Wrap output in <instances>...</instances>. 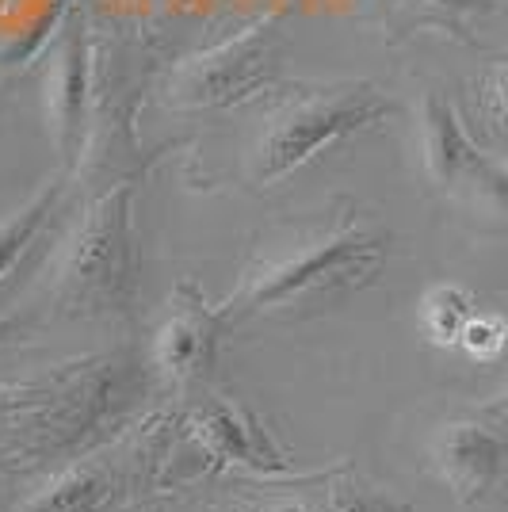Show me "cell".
I'll list each match as a JSON object with an SVG mask.
<instances>
[{
	"mask_svg": "<svg viewBox=\"0 0 508 512\" xmlns=\"http://www.w3.org/2000/svg\"><path fill=\"white\" fill-rule=\"evenodd\" d=\"M149 375L134 352H85L0 383V467H65L115 444L138 417Z\"/></svg>",
	"mask_w": 508,
	"mask_h": 512,
	"instance_id": "1",
	"label": "cell"
},
{
	"mask_svg": "<svg viewBox=\"0 0 508 512\" xmlns=\"http://www.w3.org/2000/svg\"><path fill=\"white\" fill-rule=\"evenodd\" d=\"M390 237L352 199H333L325 211L272 230L256 249L233 291L214 306L222 329L264 318H302L375 283L386 264Z\"/></svg>",
	"mask_w": 508,
	"mask_h": 512,
	"instance_id": "2",
	"label": "cell"
},
{
	"mask_svg": "<svg viewBox=\"0 0 508 512\" xmlns=\"http://www.w3.org/2000/svg\"><path fill=\"white\" fill-rule=\"evenodd\" d=\"M390 111L394 100L371 81H306L279 88L256 134L249 176L256 188H272L360 130L379 127Z\"/></svg>",
	"mask_w": 508,
	"mask_h": 512,
	"instance_id": "3",
	"label": "cell"
},
{
	"mask_svg": "<svg viewBox=\"0 0 508 512\" xmlns=\"http://www.w3.org/2000/svg\"><path fill=\"white\" fill-rule=\"evenodd\" d=\"M138 295L134 184L123 180L81 214L54 268V302L73 318L130 314Z\"/></svg>",
	"mask_w": 508,
	"mask_h": 512,
	"instance_id": "4",
	"label": "cell"
},
{
	"mask_svg": "<svg viewBox=\"0 0 508 512\" xmlns=\"http://www.w3.org/2000/svg\"><path fill=\"white\" fill-rule=\"evenodd\" d=\"M188 436L207 451L214 470H245L256 478H298L291 474L287 455L276 448L272 432L249 406H237L226 394H207L195 409L184 413Z\"/></svg>",
	"mask_w": 508,
	"mask_h": 512,
	"instance_id": "5",
	"label": "cell"
},
{
	"mask_svg": "<svg viewBox=\"0 0 508 512\" xmlns=\"http://www.w3.org/2000/svg\"><path fill=\"white\" fill-rule=\"evenodd\" d=\"M272 81H276V50L268 43V31L253 27L241 39H230L211 54L191 58L184 69H176L172 104L230 107L237 100L256 96Z\"/></svg>",
	"mask_w": 508,
	"mask_h": 512,
	"instance_id": "6",
	"label": "cell"
},
{
	"mask_svg": "<svg viewBox=\"0 0 508 512\" xmlns=\"http://www.w3.org/2000/svg\"><path fill=\"white\" fill-rule=\"evenodd\" d=\"M88 81V23L81 12H69L46 65V123L65 169L77 165V153L88 138Z\"/></svg>",
	"mask_w": 508,
	"mask_h": 512,
	"instance_id": "7",
	"label": "cell"
},
{
	"mask_svg": "<svg viewBox=\"0 0 508 512\" xmlns=\"http://www.w3.org/2000/svg\"><path fill=\"white\" fill-rule=\"evenodd\" d=\"M222 333L199 283H176L165 306V318L153 333V371L169 386H191L207 375L214 360V337Z\"/></svg>",
	"mask_w": 508,
	"mask_h": 512,
	"instance_id": "8",
	"label": "cell"
},
{
	"mask_svg": "<svg viewBox=\"0 0 508 512\" xmlns=\"http://www.w3.org/2000/svg\"><path fill=\"white\" fill-rule=\"evenodd\" d=\"M428 455L451 497L459 505H478L497 490L505 474L508 444L505 432H497L482 417H470V421H447L436 428Z\"/></svg>",
	"mask_w": 508,
	"mask_h": 512,
	"instance_id": "9",
	"label": "cell"
},
{
	"mask_svg": "<svg viewBox=\"0 0 508 512\" xmlns=\"http://www.w3.org/2000/svg\"><path fill=\"white\" fill-rule=\"evenodd\" d=\"M417 142H421L424 172L440 192H455L470 161L478 157V146L470 142L459 111L440 92H424L417 104Z\"/></svg>",
	"mask_w": 508,
	"mask_h": 512,
	"instance_id": "10",
	"label": "cell"
},
{
	"mask_svg": "<svg viewBox=\"0 0 508 512\" xmlns=\"http://www.w3.org/2000/svg\"><path fill=\"white\" fill-rule=\"evenodd\" d=\"M123 474L92 451L58 467L39 490L20 505V512H107L119 497Z\"/></svg>",
	"mask_w": 508,
	"mask_h": 512,
	"instance_id": "11",
	"label": "cell"
},
{
	"mask_svg": "<svg viewBox=\"0 0 508 512\" xmlns=\"http://www.w3.org/2000/svg\"><path fill=\"white\" fill-rule=\"evenodd\" d=\"M58 199H62V176L46 180L43 188L31 195L20 211H12L0 222V279L8 276L23 260V253L39 241V234L46 230V222L58 211Z\"/></svg>",
	"mask_w": 508,
	"mask_h": 512,
	"instance_id": "12",
	"label": "cell"
},
{
	"mask_svg": "<svg viewBox=\"0 0 508 512\" xmlns=\"http://www.w3.org/2000/svg\"><path fill=\"white\" fill-rule=\"evenodd\" d=\"M474 314V295L463 283H432L417 306V325L436 348H459V333Z\"/></svg>",
	"mask_w": 508,
	"mask_h": 512,
	"instance_id": "13",
	"label": "cell"
},
{
	"mask_svg": "<svg viewBox=\"0 0 508 512\" xmlns=\"http://www.w3.org/2000/svg\"><path fill=\"white\" fill-rule=\"evenodd\" d=\"M459 188L482 218H489L493 226H508V161H497L478 150Z\"/></svg>",
	"mask_w": 508,
	"mask_h": 512,
	"instance_id": "14",
	"label": "cell"
},
{
	"mask_svg": "<svg viewBox=\"0 0 508 512\" xmlns=\"http://www.w3.org/2000/svg\"><path fill=\"white\" fill-rule=\"evenodd\" d=\"M459 348L478 363L497 360L508 348V318L497 310H482V314L474 310L470 321L463 325V333H459Z\"/></svg>",
	"mask_w": 508,
	"mask_h": 512,
	"instance_id": "15",
	"label": "cell"
},
{
	"mask_svg": "<svg viewBox=\"0 0 508 512\" xmlns=\"http://www.w3.org/2000/svg\"><path fill=\"white\" fill-rule=\"evenodd\" d=\"M321 512H405L402 505H394L386 493L363 486L356 478H333L329 474V497Z\"/></svg>",
	"mask_w": 508,
	"mask_h": 512,
	"instance_id": "16",
	"label": "cell"
},
{
	"mask_svg": "<svg viewBox=\"0 0 508 512\" xmlns=\"http://www.w3.org/2000/svg\"><path fill=\"white\" fill-rule=\"evenodd\" d=\"M486 92H489V107H493V115L501 119V127H508V58L489 69Z\"/></svg>",
	"mask_w": 508,
	"mask_h": 512,
	"instance_id": "17",
	"label": "cell"
},
{
	"mask_svg": "<svg viewBox=\"0 0 508 512\" xmlns=\"http://www.w3.org/2000/svg\"><path fill=\"white\" fill-rule=\"evenodd\" d=\"M478 417H482V421H489L497 432H505V436H508V390H501V394L486 398V402L478 406Z\"/></svg>",
	"mask_w": 508,
	"mask_h": 512,
	"instance_id": "18",
	"label": "cell"
},
{
	"mask_svg": "<svg viewBox=\"0 0 508 512\" xmlns=\"http://www.w3.org/2000/svg\"><path fill=\"white\" fill-rule=\"evenodd\" d=\"M260 512H321L314 505H306V501H298V497H279L272 505H264Z\"/></svg>",
	"mask_w": 508,
	"mask_h": 512,
	"instance_id": "19",
	"label": "cell"
}]
</instances>
